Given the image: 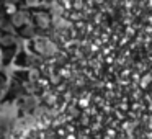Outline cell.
<instances>
[{"label": "cell", "mask_w": 152, "mask_h": 139, "mask_svg": "<svg viewBox=\"0 0 152 139\" xmlns=\"http://www.w3.org/2000/svg\"><path fill=\"white\" fill-rule=\"evenodd\" d=\"M7 87H8V77H7V74H5L4 70L0 69V98L5 95Z\"/></svg>", "instance_id": "obj_9"}, {"label": "cell", "mask_w": 152, "mask_h": 139, "mask_svg": "<svg viewBox=\"0 0 152 139\" xmlns=\"http://www.w3.org/2000/svg\"><path fill=\"white\" fill-rule=\"evenodd\" d=\"M31 49L36 54H39V56H46V57H51L57 53L54 43H51L46 38H34V40L31 41Z\"/></svg>", "instance_id": "obj_1"}, {"label": "cell", "mask_w": 152, "mask_h": 139, "mask_svg": "<svg viewBox=\"0 0 152 139\" xmlns=\"http://www.w3.org/2000/svg\"><path fill=\"white\" fill-rule=\"evenodd\" d=\"M18 46V40L15 34H0V49Z\"/></svg>", "instance_id": "obj_7"}, {"label": "cell", "mask_w": 152, "mask_h": 139, "mask_svg": "<svg viewBox=\"0 0 152 139\" xmlns=\"http://www.w3.org/2000/svg\"><path fill=\"white\" fill-rule=\"evenodd\" d=\"M0 56H2V66L7 67L17 59V54H18V46L15 48H5V49H0Z\"/></svg>", "instance_id": "obj_4"}, {"label": "cell", "mask_w": 152, "mask_h": 139, "mask_svg": "<svg viewBox=\"0 0 152 139\" xmlns=\"http://www.w3.org/2000/svg\"><path fill=\"white\" fill-rule=\"evenodd\" d=\"M10 20H12V23H13V26L18 30V28H21L23 25L30 23V15H28L26 12H15V13L10 15Z\"/></svg>", "instance_id": "obj_5"}, {"label": "cell", "mask_w": 152, "mask_h": 139, "mask_svg": "<svg viewBox=\"0 0 152 139\" xmlns=\"http://www.w3.org/2000/svg\"><path fill=\"white\" fill-rule=\"evenodd\" d=\"M18 103V110H21L23 113H31L36 106V100L33 98L31 95H23L17 100Z\"/></svg>", "instance_id": "obj_3"}, {"label": "cell", "mask_w": 152, "mask_h": 139, "mask_svg": "<svg viewBox=\"0 0 152 139\" xmlns=\"http://www.w3.org/2000/svg\"><path fill=\"white\" fill-rule=\"evenodd\" d=\"M17 34L21 38V40H34V36H36V28H34L33 23L30 21V23L23 25L21 28H18Z\"/></svg>", "instance_id": "obj_6"}, {"label": "cell", "mask_w": 152, "mask_h": 139, "mask_svg": "<svg viewBox=\"0 0 152 139\" xmlns=\"http://www.w3.org/2000/svg\"><path fill=\"white\" fill-rule=\"evenodd\" d=\"M13 23L10 17H0V34H13Z\"/></svg>", "instance_id": "obj_8"}, {"label": "cell", "mask_w": 152, "mask_h": 139, "mask_svg": "<svg viewBox=\"0 0 152 139\" xmlns=\"http://www.w3.org/2000/svg\"><path fill=\"white\" fill-rule=\"evenodd\" d=\"M30 20H31V23H33V26L39 28V30H48V28L51 26V17L46 12H41V10L31 12Z\"/></svg>", "instance_id": "obj_2"}]
</instances>
